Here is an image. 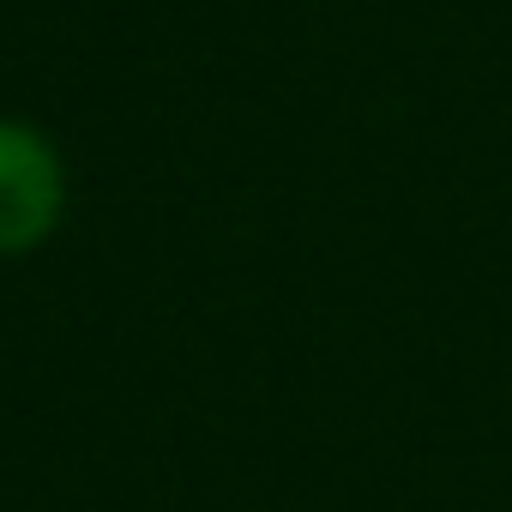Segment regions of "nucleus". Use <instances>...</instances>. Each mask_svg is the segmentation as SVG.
<instances>
[{
  "instance_id": "f257e3e1",
  "label": "nucleus",
  "mask_w": 512,
  "mask_h": 512,
  "mask_svg": "<svg viewBox=\"0 0 512 512\" xmlns=\"http://www.w3.org/2000/svg\"><path fill=\"white\" fill-rule=\"evenodd\" d=\"M61 217V163L43 133L0 121V253L37 247Z\"/></svg>"
}]
</instances>
